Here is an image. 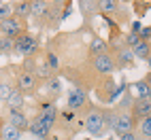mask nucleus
Returning a JSON list of instances; mask_svg holds the SVG:
<instances>
[{
    "mask_svg": "<svg viewBox=\"0 0 151 140\" xmlns=\"http://www.w3.org/2000/svg\"><path fill=\"white\" fill-rule=\"evenodd\" d=\"M4 104H6V108H17V111H24V106H26V96L15 87L13 94L9 96V100H6Z\"/></svg>",
    "mask_w": 151,
    "mask_h": 140,
    "instance_id": "f3484780",
    "label": "nucleus"
},
{
    "mask_svg": "<svg viewBox=\"0 0 151 140\" xmlns=\"http://www.w3.org/2000/svg\"><path fill=\"white\" fill-rule=\"evenodd\" d=\"M130 111H132L134 119L140 123L143 119L151 117V100H138V98H134V104H132Z\"/></svg>",
    "mask_w": 151,
    "mask_h": 140,
    "instance_id": "2eb2a0df",
    "label": "nucleus"
},
{
    "mask_svg": "<svg viewBox=\"0 0 151 140\" xmlns=\"http://www.w3.org/2000/svg\"><path fill=\"white\" fill-rule=\"evenodd\" d=\"M117 140H140V138H138L136 132H128V134H124V136H119Z\"/></svg>",
    "mask_w": 151,
    "mask_h": 140,
    "instance_id": "cd10ccee",
    "label": "nucleus"
},
{
    "mask_svg": "<svg viewBox=\"0 0 151 140\" xmlns=\"http://www.w3.org/2000/svg\"><path fill=\"white\" fill-rule=\"evenodd\" d=\"M145 64H147V68H149V72H151V55H149V59H147Z\"/></svg>",
    "mask_w": 151,
    "mask_h": 140,
    "instance_id": "c756f323",
    "label": "nucleus"
},
{
    "mask_svg": "<svg viewBox=\"0 0 151 140\" xmlns=\"http://www.w3.org/2000/svg\"><path fill=\"white\" fill-rule=\"evenodd\" d=\"M43 96L45 98H49V100H53V102H58L60 98L64 96V85H62V79H60L58 74L55 76H51L47 83H43Z\"/></svg>",
    "mask_w": 151,
    "mask_h": 140,
    "instance_id": "ddd939ff",
    "label": "nucleus"
},
{
    "mask_svg": "<svg viewBox=\"0 0 151 140\" xmlns=\"http://www.w3.org/2000/svg\"><path fill=\"white\" fill-rule=\"evenodd\" d=\"M132 87H134V91H136V98H138V100H149V96H151V87H149V83L145 81V79H138V81H134Z\"/></svg>",
    "mask_w": 151,
    "mask_h": 140,
    "instance_id": "a211bd4d",
    "label": "nucleus"
},
{
    "mask_svg": "<svg viewBox=\"0 0 151 140\" xmlns=\"http://www.w3.org/2000/svg\"><path fill=\"white\" fill-rule=\"evenodd\" d=\"M140 41L151 43V26H145V28H143V32H140Z\"/></svg>",
    "mask_w": 151,
    "mask_h": 140,
    "instance_id": "bb28decb",
    "label": "nucleus"
},
{
    "mask_svg": "<svg viewBox=\"0 0 151 140\" xmlns=\"http://www.w3.org/2000/svg\"><path fill=\"white\" fill-rule=\"evenodd\" d=\"M83 129L89 134V138H102L106 136V127H104V117H102V106L92 104V108L87 111L83 117Z\"/></svg>",
    "mask_w": 151,
    "mask_h": 140,
    "instance_id": "f03ea898",
    "label": "nucleus"
},
{
    "mask_svg": "<svg viewBox=\"0 0 151 140\" xmlns=\"http://www.w3.org/2000/svg\"><path fill=\"white\" fill-rule=\"evenodd\" d=\"M0 140H2V138H0Z\"/></svg>",
    "mask_w": 151,
    "mask_h": 140,
    "instance_id": "c9c22d12",
    "label": "nucleus"
},
{
    "mask_svg": "<svg viewBox=\"0 0 151 140\" xmlns=\"http://www.w3.org/2000/svg\"><path fill=\"white\" fill-rule=\"evenodd\" d=\"M43 83L38 81L36 74H28V72H15V87L22 91L24 96H34L38 91V87H41Z\"/></svg>",
    "mask_w": 151,
    "mask_h": 140,
    "instance_id": "0eeeda50",
    "label": "nucleus"
},
{
    "mask_svg": "<svg viewBox=\"0 0 151 140\" xmlns=\"http://www.w3.org/2000/svg\"><path fill=\"white\" fill-rule=\"evenodd\" d=\"M13 15L19 17L22 21H28L32 17V0H17V2H13Z\"/></svg>",
    "mask_w": 151,
    "mask_h": 140,
    "instance_id": "dca6fc26",
    "label": "nucleus"
},
{
    "mask_svg": "<svg viewBox=\"0 0 151 140\" xmlns=\"http://www.w3.org/2000/svg\"><path fill=\"white\" fill-rule=\"evenodd\" d=\"M109 140H117V138H109Z\"/></svg>",
    "mask_w": 151,
    "mask_h": 140,
    "instance_id": "7c9ffc66",
    "label": "nucleus"
},
{
    "mask_svg": "<svg viewBox=\"0 0 151 140\" xmlns=\"http://www.w3.org/2000/svg\"><path fill=\"white\" fill-rule=\"evenodd\" d=\"M13 49H15V41H13V38L0 34V55H13Z\"/></svg>",
    "mask_w": 151,
    "mask_h": 140,
    "instance_id": "4be33fe9",
    "label": "nucleus"
},
{
    "mask_svg": "<svg viewBox=\"0 0 151 140\" xmlns=\"http://www.w3.org/2000/svg\"><path fill=\"white\" fill-rule=\"evenodd\" d=\"M138 43H140V36H138V34H134V32H128V34H126V47L132 49V47H136Z\"/></svg>",
    "mask_w": 151,
    "mask_h": 140,
    "instance_id": "a878e982",
    "label": "nucleus"
},
{
    "mask_svg": "<svg viewBox=\"0 0 151 140\" xmlns=\"http://www.w3.org/2000/svg\"><path fill=\"white\" fill-rule=\"evenodd\" d=\"M132 6H134V13L138 17H143V15H147V11L151 9V2H132Z\"/></svg>",
    "mask_w": 151,
    "mask_h": 140,
    "instance_id": "b1692460",
    "label": "nucleus"
},
{
    "mask_svg": "<svg viewBox=\"0 0 151 140\" xmlns=\"http://www.w3.org/2000/svg\"><path fill=\"white\" fill-rule=\"evenodd\" d=\"M140 140H143V138H140Z\"/></svg>",
    "mask_w": 151,
    "mask_h": 140,
    "instance_id": "f704fd0d",
    "label": "nucleus"
},
{
    "mask_svg": "<svg viewBox=\"0 0 151 140\" xmlns=\"http://www.w3.org/2000/svg\"><path fill=\"white\" fill-rule=\"evenodd\" d=\"M0 138L2 140H19L22 138V132H19L17 127L9 125V123H2V127H0Z\"/></svg>",
    "mask_w": 151,
    "mask_h": 140,
    "instance_id": "aec40b11",
    "label": "nucleus"
},
{
    "mask_svg": "<svg viewBox=\"0 0 151 140\" xmlns=\"http://www.w3.org/2000/svg\"><path fill=\"white\" fill-rule=\"evenodd\" d=\"M79 6V13L83 17V24H81V30L83 32H89L94 34V19L100 15V6H98V0H79L77 2Z\"/></svg>",
    "mask_w": 151,
    "mask_h": 140,
    "instance_id": "20e7f679",
    "label": "nucleus"
},
{
    "mask_svg": "<svg viewBox=\"0 0 151 140\" xmlns=\"http://www.w3.org/2000/svg\"><path fill=\"white\" fill-rule=\"evenodd\" d=\"M6 111V108H4ZM4 117H6V123L9 125H13V127H17L19 132H28V127H30V117L24 113V111H17V108H9V111L4 113Z\"/></svg>",
    "mask_w": 151,
    "mask_h": 140,
    "instance_id": "f8f14e48",
    "label": "nucleus"
},
{
    "mask_svg": "<svg viewBox=\"0 0 151 140\" xmlns=\"http://www.w3.org/2000/svg\"><path fill=\"white\" fill-rule=\"evenodd\" d=\"M136 134H138V138H143V140H151V117L143 119V121L138 123Z\"/></svg>",
    "mask_w": 151,
    "mask_h": 140,
    "instance_id": "412c9836",
    "label": "nucleus"
},
{
    "mask_svg": "<svg viewBox=\"0 0 151 140\" xmlns=\"http://www.w3.org/2000/svg\"><path fill=\"white\" fill-rule=\"evenodd\" d=\"M75 11V2H70V0H64V11H62V21H66V19L73 15Z\"/></svg>",
    "mask_w": 151,
    "mask_h": 140,
    "instance_id": "393cba45",
    "label": "nucleus"
},
{
    "mask_svg": "<svg viewBox=\"0 0 151 140\" xmlns=\"http://www.w3.org/2000/svg\"><path fill=\"white\" fill-rule=\"evenodd\" d=\"M62 11H64V0H51V11H49V17H47L43 30H58L64 24L62 21Z\"/></svg>",
    "mask_w": 151,
    "mask_h": 140,
    "instance_id": "9b49d317",
    "label": "nucleus"
},
{
    "mask_svg": "<svg viewBox=\"0 0 151 140\" xmlns=\"http://www.w3.org/2000/svg\"><path fill=\"white\" fill-rule=\"evenodd\" d=\"M145 81H147V83H149V87H151V72H147V74H145Z\"/></svg>",
    "mask_w": 151,
    "mask_h": 140,
    "instance_id": "c85d7f7f",
    "label": "nucleus"
},
{
    "mask_svg": "<svg viewBox=\"0 0 151 140\" xmlns=\"http://www.w3.org/2000/svg\"><path fill=\"white\" fill-rule=\"evenodd\" d=\"M111 53H113V59H115V66L117 70H130V68H134L136 62H134V53H132V49L126 47V43L122 45H111Z\"/></svg>",
    "mask_w": 151,
    "mask_h": 140,
    "instance_id": "423d86ee",
    "label": "nucleus"
},
{
    "mask_svg": "<svg viewBox=\"0 0 151 140\" xmlns=\"http://www.w3.org/2000/svg\"><path fill=\"white\" fill-rule=\"evenodd\" d=\"M41 32L38 34H32L30 30H26L24 34H19L15 38V49H13V55L17 57H36L41 53Z\"/></svg>",
    "mask_w": 151,
    "mask_h": 140,
    "instance_id": "f257e3e1",
    "label": "nucleus"
},
{
    "mask_svg": "<svg viewBox=\"0 0 151 140\" xmlns=\"http://www.w3.org/2000/svg\"><path fill=\"white\" fill-rule=\"evenodd\" d=\"M98 6H100V13L111 17L117 26H128L130 13H128L126 2H119V0H98Z\"/></svg>",
    "mask_w": 151,
    "mask_h": 140,
    "instance_id": "7ed1b4c3",
    "label": "nucleus"
},
{
    "mask_svg": "<svg viewBox=\"0 0 151 140\" xmlns=\"http://www.w3.org/2000/svg\"><path fill=\"white\" fill-rule=\"evenodd\" d=\"M0 127H2V123H0Z\"/></svg>",
    "mask_w": 151,
    "mask_h": 140,
    "instance_id": "473e14b6",
    "label": "nucleus"
},
{
    "mask_svg": "<svg viewBox=\"0 0 151 140\" xmlns=\"http://www.w3.org/2000/svg\"><path fill=\"white\" fill-rule=\"evenodd\" d=\"M49 11H51V0H32V17L38 21L41 30L49 17Z\"/></svg>",
    "mask_w": 151,
    "mask_h": 140,
    "instance_id": "4468645a",
    "label": "nucleus"
},
{
    "mask_svg": "<svg viewBox=\"0 0 151 140\" xmlns=\"http://www.w3.org/2000/svg\"><path fill=\"white\" fill-rule=\"evenodd\" d=\"M28 30V21H22L19 17H9V19H4V21H0V34L2 36H9V38H15L19 36V34H24Z\"/></svg>",
    "mask_w": 151,
    "mask_h": 140,
    "instance_id": "9d476101",
    "label": "nucleus"
},
{
    "mask_svg": "<svg viewBox=\"0 0 151 140\" xmlns=\"http://www.w3.org/2000/svg\"><path fill=\"white\" fill-rule=\"evenodd\" d=\"M132 53H134V57L136 59H149V55H151V43H145V41H140L136 47H132Z\"/></svg>",
    "mask_w": 151,
    "mask_h": 140,
    "instance_id": "6ab92c4d",
    "label": "nucleus"
},
{
    "mask_svg": "<svg viewBox=\"0 0 151 140\" xmlns=\"http://www.w3.org/2000/svg\"><path fill=\"white\" fill-rule=\"evenodd\" d=\"M28 134H32L34 138L38 140H51V134H53V127L49 125L45 119L41 115H34L32 119H30V127H28Z\"/></svg>",
    "mask_w": 151,
    "mask_h": 140,
    "instance_id": "1a4fd4ad",
    "label": "nucleus"
},
{
    "mask_svg": "<svg viewBox=\"0 0 151 140\" xmlns=\"http://www.w3.org/2000/svg\"><path fill=\"white\" fill-rule=\"evenodd\" d=\"M138 127V121L134 119L132 111H119L117 108V121H115V127H113V134L119 138L128 132H136Z\"/></svg>",
    "mask_w": 151,
    "mask_h": 140,
    "instance_id": "6e6552de",
    "label": "nucleus"
},
{
    "mask_svg": "<svg viewBox=\"0 0 151 140\" xmlns=\"http://www.w3.org/2000/svg\"><path fill=\"white\" fill-rule=\"evenodd\" d=\"M89 104H92V100H89L87 91H83V89H79V87H73L66 94V108H68V111H73V113H77L79 117H81V113L85 111Z\"/></svg>",
    "mask_w": 151,
    "mask_h": 140,
    "instance_id": "39448f33",
    "label": "nucleus"
},
{
    "mask_svg": "<svg viewBox=\"0 0 151 140\" xmlns=\"http://www.w3.org/2000/svg\"><path fill=\"white\" fill-rule=\"evenodd\" d=\"M13 17V2H6V0H0V21Z\"/></svg>",
    "mask_w": 151,
    "mask_h": 140,
    "instance_id": "5701e85b",
    "label": "nucleus"
},
{
    "mask_svg": "<svg viewBox=\"0 0 151 140\" xmlns=\"http://www.w3.org/2000/svg\"><path fill=\"white\" fill-rule=\"evenodd\" d=\"M85 140H94V138H85Z\"/></svg>",
    "mask_w": 151,
    "mask_h": 140,
    "instance_id": "2f4dec72",
    "label": "nucleus"
},
{
    "mask_svg": "<svg viewBox=\"0 0 151 140\" xmlns=\"http://www.w3.org/2000/svg\"><path fill=\"white\" fill-rule=\"evenodd\" d=\"M149 100H151V96H149Z\"/></svg>",
    "mask_w": 151,
    "mask_h": 140,
    "instance_id": "72a5a7b5",
    "label": "nucleus"
}]
</instances>
